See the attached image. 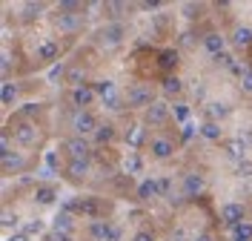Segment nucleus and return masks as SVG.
<instances>
[{"instance_id": "f257e3e1", "label": "nucleus", "mask_w": 252, "mask_h": 241, "mask_svg": "<svg viewBox=\"0 0 252 241\" xmlns=\"http://www.w3.org/2000/svg\"><path fill=\"white\" fill-rule=\"evenodd\" d=\"M126 106L129 109H149L152 103H155V92H152V86H146V83H132L129 89H126Z\"/></svg>"}, {"instance_id": "f03ea898", "label": "nucleus", "mask_w": 252, "mask_h": 241, "mask_svg": "<svg viewBox=\"0 0 252 241\" xmlns=\"http://www.w3.org/2000/svg\"><path fill=\"white\" fill-rule=\"evenodd\" d=\"M109 212V204L97 195H86V198H78V207H75V215H83V218H92V221H100L103 215Z\"/></svg>"}, {"instance_id": "7ed1b4c3", "label": "nucleus", "mask_w": 252, "mask_h": 241, "mask_svg": "<svg viewBox=\"0 0 252 241\" xmlns=\"http://www.w3.org/2000/svg\"><path fill=\"white\" fill-rule=\"evenodd\" d=\"M12 132H15V141L20 146H34L37 141H40V129H37L34 121H20V118H17Z\"/></svg>"}, {"instance_id": "20e7f679", "label": "nucleus", "mask_w": 252, "mask_h": 241, "mask_svg": "<svg viewBox=\"0 0 252 241\" xmlns=\"http://www.w3.org/2000/svg\"><path fill=\"white\" fill-rule=\"evenodd\" d=\"M124 37H126L124 23H109V26H103V29L97 32V43H100L103 49H115V46L124 43Z\"/></svg>"}, {"instance_id": "39448f33", "label": "nucleus", "mask_w": 252, "mask_h": 241, "mask_svg": "<svg viewBox=\"0 0 252 241\" xmlns=\"http://www.w3.org/2000/svg\"><path fill=\"white\" fill-rule=\"evenodd\" d=\"M169 118H172V106H169L166 101H155V103L146 109V115H143V121H146L149 127H163Z\"/></svg>"}, {"instance_id": "423d86ee", "label": "nucleus", "mask_w": 252, "mask_h": 241, "mask_svg": "<svg viewBox=\"0 0 252 241\" xmlns=\"http://www.w3.org/2000/svg\"><path fill=\"white\" fill-rule=\"evenodd\" d=\"M97 118H94L89 109L86 112H75V118H72V129H75V138H83V135H94L97 132Z\"/></svg>"}, {"instance_id": "0eeeda50", "label": "nucleus", "mask_w": 252, "mask_h": 241, "mask_svg": "<svg viewBox=\"0 0 252 241\" xmlns=\"http://www.w3.org/2000/svg\"><path fill=\"white\" fill-rule=\"evenodd\" d=\"M89 236L94 241H121V227H115L112 221H92L89 224Z\"/></svg>"}, {"instance_id": "6e6552de", "label": "nucleus", "mask_w": 252, "mask_h": 241, "mask_svg": "<svg viewBox=\"0 0 252 241\" xmlns=\"http://www.w3.org/2000/svg\"><path fill=\"white\" fill-rule=\"evenodd\" d=\"M55 26L66 34H75L83 29V15L80 12H58L55 15Z\"/></svg>"}, {"instance_id": "1a4fd4ad", "label": "nucleus", "mask_w": 252, "mask_h": 241, "mask_svg": "<svg viewBox=\"0 0 252 241\" xmlns=\"http://www.w3.org/2000/svg\"><path fill=\"white\" fill-rule=\"evenodd\" d=\"M94 98H97V92H94L92 86H80V89H72V92H69V103H72L78 112H86L94 103Z\"/></svg>"}, {"instance_id": "9d476101", "label": "nucleus", "mask_w": 252, "mask_h": 241, "mask_svg": "<svg viewBox=\"0 0 252 241\" xmlns=\"http://www.w3.org/2000/svg\"><path fill=\"white\" fill-rule=\"evenodd\" d=\"M63 149L69 152V158L72 161H89L92 158V146H89L86 138H69V141L63 144Z\"/></svg>"}, {"instance_id": "9b49d317", "label": "nucleus", "mask_w": 252, "mask_h": 241, "mask_svg": "<svg viewBox=\"0 0 252 241\" xmlns=\"http://www.w3.org/2000/svg\"><path fill=\"white\" fill-rule=\"evenodd\" d=\"M220 221L229 227V230H232L235 224H241V221H247V209H244V204H235V201L223 204V207H220Z\"/></svg>"}, {"instance_id": "f8f14e48", "label": "nucleus", "mask_w": 252, "mask_h": 241, "mask_svg": "<svg viewBox=\"0 0 252 241\" xmlns=\"http://www.w3.org/2000/svg\"><path fill=\"white\" fill-rule=\"evenodd\" d=\"M34 55H37V61H40V64H55V61L61 58V43H58V40H52V37H46V40H40V43H37Z\"/></svg>"}, {"instance_id": "ddd939ff", "label": "nucleus", "mask_w": 252, "mask_h": 241, "mask_svg": "<svg viewBox=\"0 0 252 241\" xmlns=\"http://www.w3.org/2000/svg\"><path fill=\"white\" fill-rule=\"evenodd\" d=\"M223 46H226V37H223L220 32H206V34H204V49L212 55V58L223 55V52H226Z\"/></svg>"}, {"instance_id": "4468645a", "label": "nucleus", "mask_w": 252, "mask_h": 241, "mask_svg": "<svg viewBox=\"0 0 252 241\" xmlns=\"http://www.w3.org/2000/svg\"><path fill=\"white\" fill-rule=\"evenodd\" d=\"M201 193H204V178L198 172H187L184 175V195L187 198H198Z\"/></svg>"}, {"instance_id": "2eb2a0df", "label": "nucleus", "mask_w": 252, "mask_h": 241, "mask_svg": "<svg viewBox=\"0 0 252 241\" xmlns=\"http://www.w3.org/2000/svg\"><path fill=\"white\" fill-rule=\"evenodd\" d=\"M178 61H181L178 49H160V52H158V66H160V69H163L166 75H172V72H175Z\"/></svg>"}, {"instance_id": "dca6fc26", "label": "nucleus", "mask_w": 252, "mask_h": 241, "mask_svg": "<svg viewBox=\"0 0 252 241\" xmlns=\"http://www.w3.org/2000/svg\"><path fill=\"white\" fill-rule=\"evenodd\" d=\"M0 167H3L6 175H12V172H20L26 167V161H23V155H17V152H3L0 155Z\"/></svg>"}, {"instance_id": "f3484780", "label": "nucleus", "mask_w": 252, "mask_h": 241, "mask_svg": "<svg viewBox=\"0 0 252 241\" xmlns=\"http://www.w3.org/2000/svg\"><path fill=\"white\" fill-rule=\"evenodd\" d=\"M223 152L235 161H244L247 158V141L244 138H226L223 141Z\"/></svg>"}, {"instance_id": "a211bd4d", "label": "nucleus", "mask_w": 252, "mask_h": 241, "mask_svg": "<svg viewBox=\"0 0 252 241\" xmlns=\"http://www.w3.org/2000/svg\"><path fill=\"white\" fill-rule=\"evenodd\" d=\"M152 155H155L158 161H166L175 155V144L169 141V138H152Z\"/></svg>"}, {"instance_id": "6ab92c4d", "label": "nucleus", "mask_w": 252, "mask_h": 241, "mask_svg": "<svg viewBox=\"0 0 252 241\" xmlns=\"http://www.w3.org/2000/svg\"><path fill=\"white\" fill-rule=\"evenodd\" d=\"M138 198H141V201L160 198V184H158V178H146V181H141V187H138Z\"/></svg>"}, {"instance_id": "aec40b11", "label": "nucleus", "mask_w": 252, "mask_h": 241, "mask_svg": "<svg viewBox=\"0 0 252 241\" xmlns=\"http://www.w3.org/2000/svg\"><path fill=\"white\" fill-rule=\"evenodd\" d=\"M232 43H235L238 49H250L252 46V29L235 26V29H232Z\"/></svg>"}, {"instance_id": "412c9836", "label": "nucleus", "mask_w": 252, "mask_h": 241, "mask_svg": "<svg viewBox=\"0 0 252 241\" xmlns=\"http://www.w3.org/2000/svg\"><path fill=\"white\" fill-rule=\"evenodd\" d=\"M226 115H229V106H226L223 101L206 103V121H220V118H226Z\"/></svg>"}, {"instance_id": "4be33fe9", "label": "nucleus", "mask_w": 252, "mask_h": 241, "mask_svg": "<svg viewBox=\"0 0 252 241\" xmlns=\"http://www.w3.org/2000/svg\"><path fill=\"white\" fill-rule=\"evenodd\" d=\"M55 198H58V190H55L52 184H40V187L34 190V201H37V204H52Z\"/></svg>"}, {"instance_id": "5701e85b", "label": "nucleus", "mask_w": 252, "mask_h": 241, "mask_svg": "<svg viewBox=\"0 0 252 241\" xmlns=\"http://www.w3.org/2000/svg\"><path fill=\"white\" fill-rule=\"evenodd\" d=\"M160 89H163L166 95H181V92H184V80L178 78V75H166L163 83H160Z\"/></svg>"}, {"instance_id": "b1692460", "label": "nucleus", "mask_w": 252, "mask_h": 241, "mask_svg": "<svg viewBox=\"0 0 252 241\" xmlns=\"http://www.w3.org/2000/svg\"><path fill=\"white\" fill-rule=\"evenodd\" d=\"M124 170H126V175H138L143 170V158L138 155V152H129L124 158Z\"/></svg>"}, {"instance_id": "393cba45", "label": "nucleus", "mask_w": 252, "mask_h": 241, "mask_svg": "<svg viewBox=\"0 0 252 241\" xmlns=\"http://www.w3.org/2000/svg\"><path fill=\"white\" fill-rule=\"evenodd\" d=\"M63 83H69L72 89H80V86H86V72H83L80 66H75V69L66 72V80H63Z\"/></svg>"}, {"instance_id": "a878e982", "label": "nucleus", "mask_w": 252, "mask_h": 241, "mask_svg": "<svg viewBox=\"0 0 252 241\" xmlns=\"http://www.w3.org/2000/svg\"><path fill=\"white\" fill-rule=\"evenodd\" d=\"M198 132L204 135L206 141H220V124H218V121H204Z\"/></svg>"}, {"instance_id": "bb28decb", "label": "nucleus", "mask_w": 252, "mask_h": 241, "mask_svg": "<svg viewBox=\"0 0 252 241\" xmlns=\"http://www.w3.org/2000/svg\"><path fill=\"white\" fill-rule=\"evenodd\" d=\"M115 135H118V132H115V127H112V124H100V127H97V132H94V141L103 146V144H112V141H115Z\"/></svg>"}, {"instance_id": "cd10ccee", "label": "nucleus", "mask_w": 252, "mask_h": 241, "mask_svg": "<svg viewBox=\"0 0 252 241\" xmlns=\"http://www.w3.org/2000/svg\"><path fill=\"white\" fill-rule=\"evenodd\" d=\"M229 233H232V239H238V241H252V221H241V224H235Z\"/></svg>"}, {"instance_id": "c85d7f7f", "label": "nucleus", "mask_w": 252, "mask_h": 241, "mask_svg": "<svg viewBox=\"0 0 252 241\" xmlns=\"http://www.w3.org/2000/svg\"><path fill=\"white\" fill-rule=\"evenodd\" d=\"M66 172H69V178H86V172H89V161H69Z\"/></svg>"}, {"instance_id": "c756f323", "label": "nucleus", "mask_w": 252, "mask_h": 241, "mask_svg": "<svg viewBox=\"0 0 252 241\" xmlns=\"http://www.w3.org/2000/svg\"><path fill=\"white\" fill-rule=\"evenodd\" d=\"M55 230H61V233H72V230H75V218H72L69 212H58V215H55Z\"/></svg>"}, {"instance_id": "7c9ffc66", "label": "nucleus", "mask_w": 252, "mask_h": 241, "mask_svg": "<svg viewBox=\"0 0 252 241\" xmlns=\"http://www.w3.org/2000/svg\"><path fill=\"white\" fill-rule=\"evenodd\" d=\"M100 101H103V106H106V109H112V112H118V109H124V106H126V98L118 95V89H115L112 95L100 98Z\"/></svg>"}, {"instance_id": "2f4dec72", "label": "nucleus", "mask_w": 252, "mask_h": 241, "mask_svg": "<svg viewBox=\"0 0 252 241\" xmlns=\"http://www.w3.org/2000/svg\"><path fill=\"white\" fill-rule=\"evenodd\" d=\"M0 101H3V106H12V103H15V101H17V86H15V83H9V80L3 83Z\"/></svg>"}, {"instance_id": "473e14b6", "label": "nucleus", "mask_w": 252, "mask_h": 241, "mask_svg": "<svg viewBox=\"0 0 252 241\" xmlns=\"http://www.w3.org/2000/svg\"><path fill=\"white\" fill-rule=\"evenodd\" d=\"M43 9H46L43 3H26L20 12H23V20H37V17L43 15Z\"/></svg>"}, {"instance_id": "72a5a7b5", "label": "nucleus", "mask_w": 252, "mask_h": 241, "mask_svg": "<svg viewBox=\"0 0 252 241\" xmlns=\"http://www.w3.org/2000/svg\"><path fill=\"white\" fill-rule=\"evenodd\" d=\"M37 115H40V103L32 101V103H23V106H20L17 118H20V121H32V118H37Z\"/></svg>"}, {"instance_id": "f704fd0d", "label": "nucleus", "mask_w": 252, "mask_h": 241, "mask_svg": "<svg viewBox=\"0 0 252 241\" xmlns=\"http://www.w3.org/2000/svg\"><path fill=\"white\" fill-rule=\"evenodd\" d=\"M43 230H46V224H43L40 218H32V221H26V224H23V230H20V233H26V236L32 239V236H40Z\"/></svg>"}, {"instance_id": "c9c22d12", "label": "nucleus", "mask_w": 252, "mask_h": 241, "mask_svg": "<svg viewBox=\"0 0 252 241\" xmlns=\"http://www.w3.org/2000/svg\"><path fill=\"white\" fill-rule=\"evenodd\" d=\"M94 92L100 98H106V95H112L115 92V80H109V78H103V80H94V86H92Z\"/></svg>"}, {"instance_id": "e433bc0d", "label": "nucleus", "mask_w": 252, "mask_h": 241, "mask_svg": "<svg viewBox=\"0 0 252 241\" xmlns=\"http://www.w3.org/2000/svg\"><path fill=\"white\" fill-rule=\"evenodd\" d=\"M189 103H175L172 106V118L178 121V124H189Z\"/></svg>"}, {"instance_id": "4c0bfd02", "label": "nucleus", "mask_w": 252, "mask_h": 241, "mask_svg": "<svg viewBox=\"0 0 252 241\" xmlns=\"http://www.w3.org/2000/svg\"><path fill=\"white\" fill-rule=\"evenodd\" d=\"M143 141V127H132L129 132H126V144L132 146V149H138Z\"/></svg>"}, {"instance_id": "58836bf2", "label": "nucleus", "mask_w": 252, "mask_h": 241, "mask_svg": "<svg viewBox=\"0 0 252 241\" xmlns=\"http://www.w3.org/2000/svg\"><path fill=\"white\" fill-rule=\"evenodd\" d=\"M66 72H69V69H66V64H55L52 66V72H49V80H52V83H55V80H66Z\"/></svg>"}, {"instance_id": "ea45409f", "label": "nucleus", "mask_w": 252, "mask_h": 241, "mask_svg": "<svg viewBox=\"0 0 252 241\" xmlns=\"http://www.w3.org/2000/svg\"><path fill=\"white\" fill-rule=\"evenodd\" d=\"M238 178H252V161L250 158H244V161H238Z\"/></svg>"}, {"instance_id": "a19ab883", "label": "nucleus", "mask_w": 252, "mask_h": 241, "mask_svg": "<svg viewBox=\"0 0 252 241\" xmlns=\"http://www.w3.org/2000/svg\"><path fill=\"white\" fill-rule=\"evenodd\" d=\"M83 6L80 3H75V0H61L58 3V12H80Z\"/></svg>"}, {"instance_id": "79ce46f5", "label": "nucleus", "mask_w": 252, "mask_h": 241, "mask_svg": "<svg viewBox=\"0 0 252 241\" xmlns=\"http://www.w3.org/2000/svg\"><path fill=\"white\" fill-rule=\"evenodd\" d=\"M46 241H72V233H61V230H49Z\"/></svg>"}, {"instance_id": "37998d69", "label": "nucleus", "mask_w": 252, "mask_h": 241, "mask_svg": "<svg viewBox=\"0 0 252 241\" xmlns=\"http://www.w3.org/2000/svg\"><path fill=\"white\" fill-rule=\"evenodd\" d=\"M184 12H187V17H198L204 12V6L201 3H184Z\"/></svg>"}, {"instance_id": "c03bdc74", "label": "nucleus", "mask_w": 252, "mask_h": 241, "mask_svg": "<svg viewBox=\"0 0 252 241\" xmlns=\"http://www.w3.org/2000/svg\"><path fill=\"white\" fill-rule=\"evenodd\" d=\"M0 224L6 227V230H9V227H17V215L12 209H3V221H0Z\"/></svg>"}, {"instance_id": "a18cd8bd", "label": "nucleus", "mask_w": 252, "mask_h": 241, "mask_svg": "<svg viewBox=\"0 0 252 241\" xmlns=\"http://www.w3.org/2000/svg\"><path fill=\"white\" fill-rule=\"evenodd\" d=\"M241 89H244V92H252V66H247V72H244V78H241Z\"/></svg>"}, {"instance_id": "49530a36", "label": "nucleus", "mask_w": 252, "mask_h": 241, "mask_svg": "<svg viewBox=\"0 0 252 241\" xmlns=\"http://www.w3.org/2000/svg\"><path fill=\"white\" fill-rule=\"evenodd\" d=\"M172 241H195V239H189L187 227H175L172 230Z\"/></svg>"}, {"instance_id": "de8ad7c7", "label": "nucleus", "mask_w": 252, "mask_h": 241, "mask_svg": "<svg viewBox=\"0 0 252 241\" xmlns=\"http://www.w3.org/2000/svg\"><path fill=\"white\" fill-rule=\"evenodd\" d=\"M158 184H160V198H169V190H172V181L163 175V178H158Z\"/></svg>"}, {"instance_id": "09e8293b", "label": "nucleus", "mask_w": 252, "mask_h": 241, "mask_svg": "<svg viewBox=\"0 0 252 241\" xmlns=\"http://www.w3.org/2000/svg\"><path fill=\"white\" fill-rule=\"evenodd\" d=\"M215 64H220V66H229V69H232V66H235V58H232L229 52H223V55H218V58H215Z\"/></svg>"}, {"instance_id": "8fccbe9b", "label": "nucleus", "mask_w": 252, "mask_h": 241, "mask_svg": "<svg viewBox=\"0 0 252 241\" xmlns=\"http://www.w3.org/2000/svg\"><path fill=\"white\" fill-rule=\"evenodd\" d=\"M195 129H201V127H195V124H184V132H181V141H192Z\"/></svg>"}, {"instance_id": "3c124183", "label": "nucleus", "mask_w": 252, "mask_h": 241, "mask_svg": "<svg viewBox=\"0 0 252 241\" xmlns=\"http://www.w3.org/2000/svg\"><path fill=\"white\" fill-rule=\"evenodd\" d=\"M132 241H155V233H149V230H141V233H135V239Z\"/></svg>"}, {"instance_id": "603ef678", "label": "nucleus", "mask_w": 252, "mask_h": 241, "mask_svg": "<svg viewBox=\"0 0 252 241\" xmlns=\"http://www.w3.org/2000/svg\"><path fill=\"white\" fill-rule=\"evenodd\" d=\"M46 164H49V170H55L58 167V155L55 152H46Z\"/></svg>"}, {"instance_id": "864d4df0", "label": "nucleus", "mask_w": 252, "mask_h": 241, "mask_svg": "<svg viewBox=\"0 0 252 241\" xmlns=\"http://www.w3.org/2000/svg\"><path fill=\"white\" fill-rule=\"evenodd\" d=\"M160 3L158 0H146V3H141V9H146V12H152V9H158Z\"/></svg>"}, {"instance_id": "5fc2aeb1", "label": "nucleus", "mask_w": 252, "mask_h": 241, "mask_svg": "<svg viewBox=\"0 0 252 241\" xmlns=\"http://www.w3.org/2000/svg\"><path fill=\"white\" fill-rule=\"evenodd\" d=\"M6 241H29V236L26 233H15V236H9Z\"/></svg>"}, {"instance_id": "6e6d98bb", "label": "nucleus", "mask_w": 252, "mask_h": 241, "mask_svg": "<svg viewBox=\"0 0 252 241\" xmlns=\"http://www.w3.org/2000/svg\"><path fill=\"white\" fill-rule=\"evenodd\" d=\"M195 241H215V239H212V233H201V236H195Z\"/></svg>"}, {"instance_id": "4d7b16f0", "label": "nucleus", "mask_w": 252, "mask_h": 241, "mask_svg": "<svg viewBox=\"0 0 252 241\" xmlns=\"http://www.w3.org/2000/svg\"><path fill=\"white\" fill-rule=\"evenodd\" d=\"M232 241H238V239H232Z\"/></svg>"}]
</instances>
